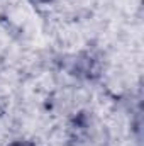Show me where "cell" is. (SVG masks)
I'll use <instances>...</instances> for the list:
<instances>
[{"mask_svg":"<svg viewBox=\"0 0 144 146\" xmlns=\"http://www.w3.org/2000/svg\"><path fill=\"white\" fill-rule=\"evenodd\" d=\"M15 146H19V145H15Z\"/></svg>","mask_w":144,"mask_h":146,"instance_id":"cell-1","label":"cell"}]
</instances>
